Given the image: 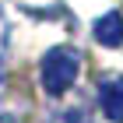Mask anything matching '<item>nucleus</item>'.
<instances>
[{
    "label": "nucleus",
    "mask_w": 123,
    "mask_h": 123,
    "mask_svg": "<svg viewBox=\"0 0 123 123\" xmlns=\"http://www.w3.org/2000/svg\"><path fill=\"white\" fill-rule=\"evenodd\" d=\"M77 70H81L77 49H70V46H53L46 56H42V67H39V77H42L46 95H63L67 88L74 85Z\"/></svg>",
    "instance_id": "f257e3e1"
},
{
    "label": "nucleus",
    "mask_w": 123,
    "mask_h": 123,
    "mask_svg": "<svg viewBox=\"0 0 123 123\" xmlns=\"http://www.w3.org/2000/svg\"><path fill=\"white\" fill-rule=\"evenodd\" d=\"M98 105L113 123H123V74H105L98 81Z\"/></svg>",
    "instance_id": "f03ea898"
},
{
    "label": "nucleus",
    "mask_w": 123,
    "mask_h": 123,
    "mask_svg": "<svg viewBox=\"0 0 123 123\" xmlns=\"http://www.w3.org/2000/svg\"><path fill=\"white\" fill-rule=\"evenodd\" d=\"M95 42L98 46H123V14H116V11H109V14H102V18L95 21Z\"/></svg>",
    "instance_id": "7ed1b4c3"
}]
</instances>
